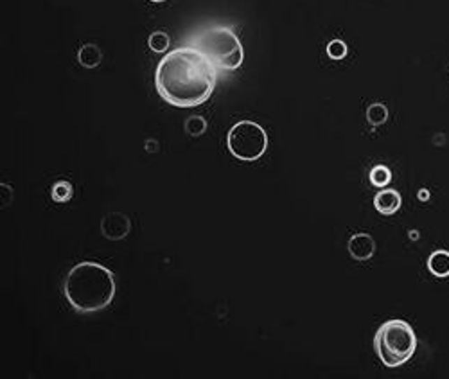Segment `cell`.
<instances>
[{"label":"cell","mask_w":449,"mask_h":379,"mask_svg":"<svg viewBox=\"0 0 449 379\" xmlns=\"http://www.w3.org/2000/svg\"><path fill=\"white\" fill-rule=\"evenodd\" d=\"M218 68L196 47L184 45L168 52L155 70V87L168 105L194 108L212 96Z\"/></svg>","instance_id":"obj_1"},{"label":"cell","mask_w":449,"mask_h":379,"mask_svg":"<svg viewBox=\"0 0 449 379\" xmlns=\"http://www.w3.org/2000/svg\"><path fill=\"white\" fill-rule=\"evenodd\" d=\"M115 290L112 270L94 261H83L71 268L64 283L65 299L78 313L106 309L114 300Z\"/></svg>","instance_id":"obj_2"},{"label":"cell","mask_w":449,"mask_h":379,"mask_svg":"<svg viewBox=\"0 0 449 379\" xmlns=\"http://www.w3.org/2000/svg\"><path fill=\"white\" fill-rule=\"evenodd\" d=\"M374 350L388 369H397L410 362L417 350V334L406 320L390 318L383 322L374 334Z\"/></svg>","instance_id":"obj_3"},{"label":"cell","mask_w":449,"mask_h":379,"mask_svg":"<svg viewBox=\"0 0 449 379\" xmlns=\"http://www.w3.org/2000/svg\"><path fill=\"white\" fill-rule=\"evenodd\" d=\"M191 45L203 52L218 70H235L243 65V45L230 27H210L202 31L191 40Z\"/></svg>","instance_id":"obj_4"},{"label":"cell","mask_w":449,"mask_h":379,"mask_svg":"<svg viewBox=\"0 0 449 379\" xmlns=\"http://www.w3.org/2000/svg\"><path fill=\"white\" fill-rule=\"evenodd\" d=\"M227 148L241 162L259 161L268 149L266 130L253 121L235 122L227 135Z\"/></svg>","instance_id":"obj_5"},{"label":"cell","mask_w":449,"mask_h":379,"mask_svg":"<svg viewBox=\"0 0 449 379\" xmlns=\"http://www.w3.org/2000/svg\"><path fill=\"white\" fill-rule=\"evenodd\" d=\"M131 221L122 212H108L101 221L103 236L110 241H121L130 234Z\"/></svg>","instance_id":"obj_6"},{"label":"cell","mask_w":449,"mask_h":379,"mask_svg":"<svg viewBox=\"0 0 449 379\" xmlns=\"http://www.w3.org/2000/svg\"><path fill=\"white\" fill-rule=\"evenodd\" d=\"M347 250L354 261H369L376 253V239L367 232H358V234L348 237Z\"/></svg>","instance_id":"obj_7"},{"label":"cell","mask_w":449,"mask_h":379,"mask_svg":"<svg viewBox=\"0 0 449 379\" xmlns=\"http://www.w3.org/2000/svg\"><path fill=\"white\" fill-rule=\"evenodd\" d=\"M401 194L395 189H383L374 196V209L383 216H392L401 209Z\"/></svg>","instance_id":"obj_8"},{"label":"cell","mask_w":449,"mask_h":379,"mask_svg":"<svg viewBox=\"0 0 449 379\" xmlns=\"http://www.w3.org/2000/svg\"><path fill=\"white\" fill-rule=\"evenodd\" d=\"M429 274L439 278L449 277V252L448 250H435L428 258Z\"/></svg>","instance_id":"obj_9"},{"label":"cell","mask_w":449,"mask_h":379,"mask_svg":"<svg viewBox=\"0 0 449 379\" xmlns=\"http://www.w3.org/2000/svg\"><path fill=\"white\" fill-rule=\"evenodd\" d=\"M78 61L84 68H96L103 61V51L96 43H84L78 51Z\"/></svg>","instance_id":"obj_10"},{"label":"cell","mask_w":449,"mask_h":379,"mask_svg":"<svg viewBox=\"0 0 449 379\" xmlns=\"http://www.w3.org/2000/svg\"><path fill=\"white\" fill-rule=\"evenodd\" d=\"M74 196V186L68 180H58L51 189V198L56 203H67Z\"/></svg>","instance_id":"obj_11"},{"label":"cell","mask_w":449,"mask_h":379,"mask_svg":"<svg viewBox=\"0 0 449 379\" xmlns=\"http://www.w3.org/2000/svg\"><path fill=\"white\" fill-rule=\"evenodd\" d=\"M370 184L378 189H385L392 181V171L386 165H374L369 173Z\"/></svg>","instance_id":"obj_12"},{"label":"cell","mask_w":449,"mask_h":379,"mask_svg":"<svg viewBox=\"0 0 449 379\" xmlns=\"http://www.w3.org/2000/svg\"><path fill=\"white\" fill-rule=\"evenodd\" d=\"M367 121L372 126H381V124H385L388 121V108L383 103H372L367 108Z\"/></svg>","instance_id":"obj_13"},{"label":"cell","mask_w":449,"mask_h":379,"mask_svg":"<svg viewBox=\"0 0 449 379\" xmlns=\"http://www.w3.org/2000/svg\"><path fill=\"white\" fill-rule=\"evenodd\" d=\"M147 45H149V49L153 52H165L169 47V36L164 31H155V33L149 34Z\"/></svg>","instance_id":"obj_14"},{"label":"cell","mask_w":449,"mask_h":379,"mask_svg":"<svg viewBox=\"0 0 449 379\" xmlns=\"http://www.w3.org/2000/svg\"><path fill=\"white\" fill-rule=\"evenodd\" d=\"M185 131L193 137L203 135L207 131V121L202 117V115H193L185 121Z\"/></svg>","instance_id":"obj_15"},{"label":"cell","mask_w":449,"mask_h":379,"mask_svg":"<svg viewBox=\"0 0 449 379\" xmlns=\"http://www.w3.org/2000/svg\"><path fill=\"white\" fill-rule=\"evenodd\" d=\"M348 54V45L344 40H331L327 45V56L331 59H344Z\"/></svg>","instance_id":"obj_16"},{"label":"cell","mask_w":449,"mask_h":379,"mask_svg":"<svg viewBox=\"0 0 449 379\" xmlns=\"http://www.w3.org/2000/svg\"><path fill=\"white\" fill-rule=\"evenodd\" d=\"M149 2H155V4H160V2H165V0H149Z\"/></svg>","instance_id":"obj_17"},{"label":"cell","mask_w":449,"mask_h":379,"mask_svg":"<svg viewBox=\"0 0 449 379\" xmlns=\"http://www.w3.org/2000/svg\"><path fill=\"white\" fill-rule=\"evenodd\" d=\"M448 70H449V65H448Z\"/></svg>","instance_id":"obj_18"}]
</instances>
